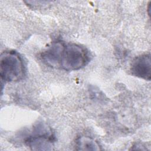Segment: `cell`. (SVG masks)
Listing matches in <instances>:
<instances>
[{"mask_svg":"<svg viewBox=\"0 0 151 151\" xmlns=\"http://www.w3.org/2000/svg\"><path fill=\"white\" fill-rule=\"evenodd\" d=\"M91 60L89 51L81 45L63 42L61 48L57 68L65 71H76L87 65Z\"/></svg>","mask_w":151,"mask_h":151,"instance_id":"6da1fadb","label":"cell"},{"mask_svg":"<svg viewBox=\"0 0 151 151\" xmlns=\"http://www.w3.org/2000/svg\"><path fill=\"white\" fill-rule=\"evenodd\" d=\"M25 65L21 55L14 50L2 52L0 57V76L5 82L22 80L25 75Z\"/></svg>","mask_w":151,"mask_h":151,"instance_id":"7a4b0ae2","label":"cell"},{"mask_svg":"<svg viewBox=\"0 0 151 151\" xmlns=\"http://www.w3.org/2000/svg\"><path fill=\"white\" fill-rule=\"evenodd\" d=\"M54 140L55 136L51 129L46 123L40 122L33 127L25 143L32 150H46L51 149Z\"/></svg>","mask_w":151,"mask_h":151,"instance_id":"3957f363","label":"cell"},{"mask_svg":"<svg viewBox=\"0 0 151 151\" xmlns=\"http://www.w3.org/2000/svg\"><path fill=\"white\" fill-rule=\"evenodd\" d=\"M130 72L135 77L150 81L151 78L150 53L143 54L135 57L130 65Z\"/></svg>","mask_w":151,"mask_h":151,"instance_id":"277c9868","label":"cell"},{"mask_svg":"<svg viewBox=\"0 0 151 151\" xmlns=\"http://www.w3.org/2000/svg\"><path fill=\"white\" fill-rule=\"evenodd\" d=\"M77 150H100L101 146L99 143L93 138L81 136L77 138L76 142Z\"/></svg>","mask_w":151,"mask_h":151,"instance_id":"5b68a950","label":"cell"}]
</instances>
